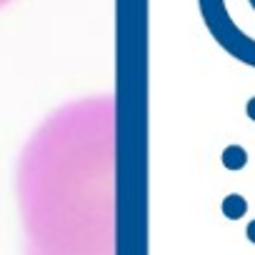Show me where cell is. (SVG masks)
Returning <instances> with one entry per match:
<instances>
[{"mask_svg": "<svg viewBox=\"0 0 255 255\" xmlns=\"http://www.w3.org/2000/svg\"><path fill=\"white\" fill-rule=\"evenodd\" d=\"M200 10L213 35L255 65V0H200Z\"/></svg>", "mask_w": 255, "mask_h": 255, "instance_id": "obj_1", "label": "cell"}, {"mask_svg": "<svg viewBox=\"0 0 255 255\" xmlns=\"http://www.w3.org/2000/svg\"><path fill=\"white\" fill-rule=\"evenodd\" d=\"M245 163H248L245 148H240V145H228V148L223 150V165H225L228 170H243Z\"/></svg>", "mask_w": 255, "mask_h": 255, "instance_id": "obj_2", "label": "cell"}, {"mask_svg": "<svg viewBox=\"0 0 255 255\" xmlns=\"http://www.w3.org/2000/svg\"><path fill=\"white\" fill-rule=\"evenodd\" d=\"M245 213H248V203H245L243 195H228V198L223 200V215H225L228 220H238V218H243Z\"/></svg>", "mask_w": 255, "mask_h": 255, "instance_id": "obj_3", "label": "cell"}, {"mask_svg": "<svg viewBox=\"0 0 255 255\" xmlns=\"http://www.w3.org/2000/svg\"><path fill=\"white\" fill-rule=\"evenodd\" d=\"M245 235H248V240H250V243H255V220H253V223H248Z\"/></svg>", "mask_w": 255, "mask_h": 255, "instance_id": "obj_4", "label": "cell"}, {"mask_svg": "<svg viewBox=\"0 0 255 255\" xmlns=\"http://www.w3.org/2000/svg\"><path fill=\"white\" fill-rule=\"evenodd\" d=\"M245 110H248V118H250V120H255V98H250V100H248V108H245Z\"/></svg>", "mask_w": 255, "mask_h": 255, "instance_id": "obj_5", "label": "cell"}]
</instances>
